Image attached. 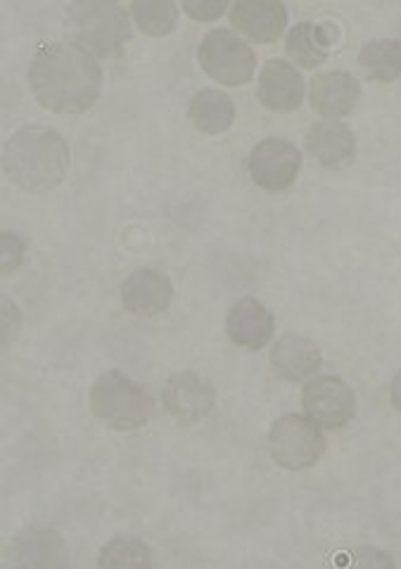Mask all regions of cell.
<instances>
[{"label":"cell","instance_id":"6da1fadb","mask_svg":"<svg viewBox=\"0 0 401 569\" xmlns=\"http://www.w3.org/2000/svg\"><path fill=\"white\" fill-rule=\"evenodd\" d=\"M29 83L46 110L81 114L100 96L102 71L96 58L74 41L43 46L29 69Z\"/></svg>","mask_w":401,"mask_h":569},{"label":"cell","instance_id":"7a4b0ae2","mask_svg":"<svg viewBox=\"0 0 401 569\" xmlns=\"http://www.w3.org/2000/svg\"><path fill=\"white\" fill-rule=\"evenodd\" d=\"M3 169L27 192L58 188L69 171L67 140L50 127H24L6 142Z\"/></svg>","mask_w":401,"mask_h":569},{"label":"cell","instance_id":"3957f363","mask_svg":"<svg viewBox=\"0 0 401 569\" xmlns=\"http://www.w3.org/2000/svg\"><path fill=\"white\" fill-rule=\"evenodd\" d=\"M91 411L112 430H138L152 418L154 397L127 372L110 370L91 387Z\"/></svg>","mask_w":401,"mask_h":569},{"label":"cell","instance_id":"277c9868","mask_svg":"<svg viewBox=\"0 0 401 569\" xmlns=\"http://www.w3.org/2000/svg\"><path fill=\"white\" fill-rule=\"evenodd\" d=\"M69 27L77 36V43L89 50L93 58L119 56L131 39V24L124 8L104 3V0L69 6Z\"/></svg>","mask_w":401,"mask_h":569},{"label":"cell","instance_id":"5b68a950","mask_svg":"<svg viewBox=\"0 0 401 569\" xmlns=\"http://www.w3.org/2000/svg\"><path fill=\"white\" fill-rule=\"evenodd\" d=\"M269 453L285 470H307L325 453V437L311 418L290 413L271 425Z\"/></svg>","mask_w":401,"mask_h":569},{"label":"cell","instance_id":"8992f818","mask_svg":"<svg viewBox=\"0 0 401 569\" xmlns=\"http://www.w3.org/2000/svg\"><path fill=\"white\" fill-rule=\"evenodd\" d=\"M202 69L223 86H245L257 69L254 50L229 29L209 31L198 50Z\"/></svg>","mask_w":401,"mask_h":569},{"label":"cell","instance_id":"52a82bcc","mask_svg":"<svg viewBox=\"0 0 401 569\" xmlns=\"http://www.w3.org/2000/svg\"><path fill=\"white\" fill-rule=\"evenodd\" d=\"M302 406L307 418L321 430H340L357 416V397L352 387L335 376H321L307 382L302 391Z\"/></svg>","mask_w":401,"mask_h":569},{"label":"cell","instance_id":"ba28073f","mask_svg":"<svg viewBox=\"0 0 401 569\" xmlns=\"http://www.w3.org/2000/svg\"><path fill=\"white\" fill-rule=\"evenodd\" d=\"M302 167V152L283 138H267L250 154L252 181L269 192L288 190Z\"/></svg>","mask_w":401,"mask_h":569},{"label":"cell","instance_id":"9c48e42d","mask_svg":"<svg viewBox=\"0 0 401 569\" xmlns=\"http://www.w3.org/2000/svg\"><path fill=\"white\" fill-rule=\"evenodd\" d=\"M162 401L167 413L179 422H198L212 413L217 391L207 378L198 372H177L164 385Z\"/></svg>","mask_w":401,"mask_h":569},{"label":"cell","instance_id":"30bf717a","mask_svg":"<svg viewBox=\"0 0 401 569\" xmlns=\"http://www.w3.org/2000/svg\"><path fill=\"white\" fill-rule=\"evenodd\" d=\"M69 565L67 543L56 529H27L17 537L6 556V567L64 569Z\"/></svg>","mask_w":401,"mask_h":569},{"label":"cell","instance_id":"8fae6325","mask_svg":"<svg viewBox=\"0 0 401 569\" xmlns=\"http://www.w3.org/2000/svg\"><path fill=\"white\" fill-rule=\"evenodd\" d=\"M233 27L254 43H273L288 27V8L281 0H240L231 8Z\"/></svg>","mask_w":401,"mask_h":569},{"label":"cell","instance_id":"7c38bea8","mask_svg":"<svg viewBox=\"0 0 401 569\" xmlns=\"http://www.w3.org/2000/svg\"><path fill=\"white\" fill-rule=\"evenodd\" d=\"M304 79L285 60H271L261 69L257 96L259 102L273 112H292L304 102Z\"/></svg>","mask_w":401,"mask_h":569},{"label":"cell","instance_id":"4fadbf2b","mask_svg":"<svg viewBox=\"0 0 401 569\" xmlns=\"http://www.w3.org/2000/svg\"><path fill=\"white\" fill-rule=\"evenodd\" d=\"M225 332H229L233 345L250 351H261L273 340L275 323L271 311L259 299L245 297L235 301L233 309L229 311Z\"/></svg>","mask_w":401,"mask_h":569},{"label":"cell","instance_id":"5bb4252c","mask_svg":"<svg viewBox=\"0 0 401 569\" xmlns=\"http://www.w3.org/2000/svg\"><path fill=\"white\" fill-rule=\"evenodd\" d=\"M173 299V284L167 276L152 269L133 271L121 284V305L133 316L152 318L169 309Z\"/></svg>","mask_w":401,"mask_h":569},{"label":"cell","instance_id":"9a60e30c","mask_svg":"<svg viewBox=\"0 0 401 569\" xmlns=\"http://www.w3.org/2000/svg\"><path fill=\"white\" fill-rule=\"evenodd\" d=\"M361 98V83L350 71H325L311 81V104L325 119L347 117L357 110Z\"/></svg>","mask_w":401,"mask_h":569},{"label":"cell","instance_id":"2e32d148","mask_svg":"<svg viewBox=\"0 0 401 569\" xmlns=\"http://www.w3.org/2000/svg\"><path fill=\"white\" fill-rule=\"evenodd\" d=\"M307 152L325 169H344L357 154V138L347 123L323 119L307 136Z\"/></svg>","mask_w":401,"mask_h":569},{"label":"cell","instance_id":"e0dca14e","mask_svg":"<svg viewBox=\"0 0 401 569\" xmlns=\"http://www.w3.org/2000/svg\"><path fill=\"white\" fill-rule=\"evenodd\" d=\"M271 363L273 370L281 376L283 380L300 382L311 378L323 363V353L319 345L309 340L304 335L298 332H288L281 340L275 342L271 351Z\"/></svg>","mask_w":401,"mask_h":569},{"label":"cell","instance_id":"ac0fdd59","mask_svg":"<svg viewBox=\"0 0 401 569\" xmlns=\"http://www.w3.org/2000/svg\"><path fill=\"white\" fill-rule=\"evenodd\" d=\"M190 121L196 123V129L209 136H219L229 131L235 121V104L231 96L223 91H212V88H204L198 96H193L188 104Z\"/></svg>","mask_w":401,"mask_h":569},{"label":"cell","instance_id":"d6986e66","mask_svg":"<svg viewBox=\"0 0 401 569\" xmlns=\"http://www.w3.org/2000/svg\"><path fill=\"white\" fill-rule=\"evenodd\" d=\"M328 27L302 22L294 24L285 39V52L304 69H317L328 58V41H325Z\"/></svg>","mask_w":401,"mask_h":569},{"label":"cell","instance_id":"ffe728a7","mask_svg":"<svg viewBox=\"0 0 401 569\" xmlns=\"http://www.w3.org/2000/svg\"><path fill=\"white\" fill-rule=\"evenodd\" d=\"M359 64L371 81L392 83L401 77V43L392 39L365 43L359 52Z\"/></svg>","mask_w":401,"mask_h":569},{"label":"cell","instance_id":"44dd1931","mask_svg":"<svg viewBox=\"0 0 401 569\" xmlns=\"http://www.w3.org/2000/svg\"><path fill=\"white\" fill-rule=\"evenodd\" d=\"M131 12L136 24L148 36H167L177 29L179 8L171 0H138Z\"/></svg>","mask_w":401,"mask_h":569},{"label":"cell","instance_id":"7402d4cb","mask_svg":"<svg viewBox=\"0 0 401 569\" xmlns=\"http://www.w3.org/2000/svg\"><path fill=\"white\" fill-rule=\"evenodd\" d=\"M100 567H152L150 548L133 537H117L110 543H104L100 556Z\"/></svg>","mask_w":401,"mask_h":569},{"label":"cell","instance_id":"603a6c76","mask_svg":"<svg viewBox=\"0 0 401 569\" xmlns=\"http://www.w3.org/2000/svg\"><path fill=\"white\" fill-rule=\"evenodd\" d=\"M24 261V242L20 236L14 233H3V238H0V269H3V273H12L22 266Z\"/></svg>","mask_w":401,"mask_h":569},{"label":"cell","instance_id":"cb8c5ba5","mask_svg":"<svg viewBox=\"0 0 401 569\" xmlns=\"http://www.w3.org/2000/svg\"><path fill=\"white\" fill-rule=\"evenodd\" d=\"M183 10L198 22H212L229 10V3H221V0H214V3H209V0H186Z\"/></svg>","mask_w":401,"mask_h":569},{"label":"cell","instance_id":"d4e9b609","mask_svg":"<svg viewBox=\"0 0 401 569\" xmlns=\"http://www.w3.org/2000/svg\"><path fill=\"white\" fill-rule=\"evenodd\" d=\"M20 313H17L14 305L10 299H3V340H6V347L12 342V337L17 332V328H20Z\"/></svg>","mask_w":401,"mask_h":569},{"label":"cell","instance_id":"484cf974","mask_svg":"<svg viewBox=\"0 0 401 569\" xmlns=\"http://www.w3.org/2000/svg\"><path fill=\"white\" fill-rule=\"evenodd\" d=\"M354 553H357V562L363 567H392L394 565L385 553H380V550H375V548H359V550H354Z\"/></svg>","mask_w":401,"mask_h":569},{"label":"cell","instance_id":"4316f807","mask_svg":"<svg viewBox=\"0 0 401 569\" xmlns=\"http://www.w3.org/2000/svg\"><path fill=\"white\" fill-rule=\"evenodd\" d=\"M390 397H392V406L401 413V372H397V378L390 389Z\"/></svg>","mask_w":401,"mask_h":569}]
</instances>
